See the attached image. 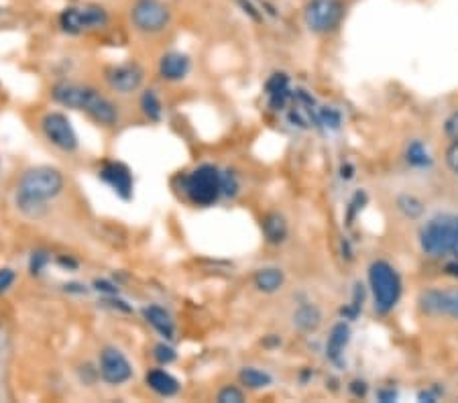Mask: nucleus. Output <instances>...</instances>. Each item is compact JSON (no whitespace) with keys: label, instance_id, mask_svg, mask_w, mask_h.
<instances>
[{"label":"nucleus","instance_id":"30","mask_svg":"<svg viewBox=\"0 0 458 403\" xmlns=\"http://www.w3.org/2000/svg\"><path fill=\"white\" fill-rule=\"evenodd\" d=\"M49 263V255L47 253H43V251H37V253H33V257H31V273H41L43 269H45V265Z\"/></svg>","mask_w":458,"mask_h":403},{"label":"nucleus","instance_id":"31","mask_svg":"<svg viewBox=\"0 0 458 403\" xmlns=\"http://www.w3.org/2000/svg\"><path fill=\"white\" fill-rule=\"evenodd\" d=\"M446 161H448V167L458 175V141L452 142L450 149L446 151Z\"/></svg>","mask_w":458,"mask_h":403},{"label":"nucleus","instance_id":"24","mask_svg":"<svg viewBox=\"0 0 458 403\" xmlns=\"http://www.w3.org/2000/svg\"><path fill=\"white\" fill-rule=\"evenodd\" d=\"M408 161L413 167H426L430 166V155L426 151V147L420 141H413L408 147Z\"/></svg>","mask_w":458,"mask_h":403},{"label":"nucleus","instance_id":"11","mask_svg":"<svg viewBox=\"0 0 458 403\" xmlns=\"http://www.w3.org/2000/svg\"><path fill=\"white\" fill-rule=\"evenodd\" d=\"M420 309L428 316H450L458 320V289H430L420 295Z\"/></svg>","mask_w":458,"mask_h":403},{"label":"nucleus","instance_id":"26","mask_svg":"<svg viewBox=\"0 0 458 403\" xmlns=\"http://www.w3.org/2000/svg\"><path fill=\"white\" fill-rule=\"evenodd\" d=\"M318 120H320V124H324L326 129H338L340 126V112H338L337 108H320L318 110Z\"/></svg>","mask_w":458,"mask_h":403},{"label":"nucleus","instance_id":"34","mask_svg":"<svg viewBox=\"0 0 458 403\" xmlns=\"http://www.w3.org/2000/svg\"><path fill=\"white\" fill-rule=\"evenodd\" d=\"M448 273H452V275H458V265H448Z\"/></svg>","mask_w":458,"mask_h":403},{"label":"nucleus","instance_id":"5","mask_svg":"<svg viewBox=\"0 0 458 403\" xmlns=\"http://www.w3.org/2000/svg\"><path fill=\"white\" fill-rule=\"evenodd\" d=\"M131 23L137 31L155 35L171 23V10L161 0H137L131 8Z\"/></svg>","mask_w":458,"mask_h":403},{"label":"nucleus","instance_id":"7","mask_svg":"<svg viewBox=\"0 0 458 403\" xmlns=\"http://www.w3.org/2000/svg\"><path fill=\"white\" fill-rule=\"evenodd\" d=\"M39 124H41L43 137L53 147H57L64 153H75L77 151L80 141H77V135L73 131L72 122H70V119L66 115H61V112H47V115H43V119H41Z\"/></svg>","mask_w":458,"mask_h":403},{"label":"nucleus","instance_id":"2","mask_svg":"<svg viewBox=\"0 0 458 403\" xmlns=\"http://www.w3.org/2000/svg\"><path fill=\"white\" fill-rule=\"evenodd\" d=\"M369 284L375 298V309L387 314L395 308L401 295V281L397 271L387 261H375L369 267Z\"/></svg>","mask_w":458,"mask_h":403},{"label":"nucleus","instance_id":"29","mask_svg":"<svg viewBox=\"0 0 458 403\" xmlns=\"http://www.w3.org/2000/svg\"><path fill=\"white\" fill-rule=\"evenodd\" d=\"M155 358L161 362V365H169V362H173L175 360V351L168 346L165 342L163 344H157L155 346Z\"/></svg>","mask_w":458,"mask_h":403},{"label":"nucleus","instance_id":"13","mask_svg":"<svg viewBox=\"0 0 458 403\" xmlns=\"http://www.w3.org/2000/svg\"><path fill=\"white\" fill-rule=\"evenodd\" d=\"M100 177L104 184H108L114 193H119L122 200H131L133 198V173L128 171V167L110 161L104 163V167L100 169Z\"/></svg>","mask_w":458,"mask_h":403},{"label":"nucleus","instance_id":"28","mask_svg":"<svg viewBox=\"0 0 458 403\" xmlns=\"http://www.w3.org/2000/svg\"><path fill=\"white\" fill-rule=\"evenodd\" d=\"M15 281H17V273H15L13 269H8V267L0 269V295L6 293V291L13 287Z\"/></svg>","mask_w":458,"mask_h":403},{"label":"nucleus","instance_id":"19","mask_svg":"<svg viewBox=\"0 0 458 403\" xmlns=\"http://www.w3.org/2000/svg\"><path fill=\"white\" fill-rule=\"evenodd\" d=\"M263 233H265V238L271 244L283 242L286 237H288V222H286V218L277 212L267 214L265 220H263Z\"/></svg>","mask_w":458,"mask_h":403},{"label":"nucleus","instance_id":"33","mask_svg":"<svg viewBox=\"0 0 458 403\" xmlns=\"http://www.w3.org/2000/svg\"><path fill=\"white\" fill-rule=\"evenodd\" d=\"M379 400H381V402H393V400H395V393H393V391H381V393H379Z\"/></svg>","mask_w":458,"mask_h":403},{"label":"nucleus","instance_id":"27","mask_svg":"<svg viewBox=\"0 0 458 403\" xmlns=\"http://www.w3.org/2000/svg\"><path fill=\"white\" fill-rule=\"evenodd\" d=\"M242 400H244L242 391L239 387H232V385L220 389V393H218V402L220 403H241Z\"/></svg>","mask_w":458,"mask_h":403},{"label":"nucleus","instance_id":"22","mask_svg":"<svg viewBox=\"0 0 458 403\" xmlns=\"http://www.w3.org/2000/svg\"><path fill=\"white\" fill-rule=\"evenodd\" d=\"M267 92L271 96V104L273 106H281L286 102L288 96V78L283 73H275L269 82H267Z\"/></svg>","mask_w":458,"mask_h":403},{"label":"nucleus","instance_id":"12","mask_svg":"<svg viewBox=\"0 0 458 403\" xmlns=\"http://www.w3.org/2000/svg\"><path fill=\"white\" fill-rule=\"evenodd\" d=\"M106 84L112 92L122 96L133 94L143 84V70L137 64H121L106 70Z\"/></svg>","mask_w":458,"mask_h":403},{"label":"nucleus","instance_id":"4","mask_svg":"<svg viewBox=\"0 0 458 403\" xmlns=\"http://www.w3.org/2000/svg\"><path fill=\"white\" fill-rule=\"evenodd\" d=\"M184 193L195 206H210L222 193V173L216 167L202 166L184 177Z\"/></svg>","mask_w":458,"mask_h":403},{"label":"nucleus","instance_id":"32","mask_svg":"<svg viewBox=\"0 0 458 403\" xmlns=\"http://www.w3.org/2000/svg\"><path fill=\"white\" fill-rule=\"evenodd\" d=\"M446 135L452 139V141H458V110L446 120Z\"/></svg>","mask_w":458,"mask_h":403},{"label":"nucleus","instance_id":"16","mask_svg":"<svg viewBox=\"0 0 458 403\" xmlns=\"http://www.w3.org/2000/svg\"><path fill=\"white\" fill-rule=\"evenodd\" d=\"M348 340H350V328L344 322H338L337 326L332 328L330 336H328V342H326V355L332 362H340Z\"/></svg>","mask_w":458,"mask_h":403},{"label":"nucleus","instance_id":"6","mask_svg":"<svg viewBox=\"0 0 458 403\" xmlns=\"http://www.w3.org/2000/svg\"><path fill=\"white\" fill-rule=\"evenodd\" d=\"M344 15L340 0H310L304 8V21L312 33H330L334 31Z\"/></svg>","mask_w":458,"mask_h":403},{"label":"nucleus","instance_id":"3","mask_svg":"<svg viewBox=\"0 0 458 403\" xmlns=\"http://www.w3.org/2000/svg\"><path fill=\"white\" fill-rule=\"evenodd\" d=\"M457 226H458V216H450V214H442L432 218L424 228H422V249L426 255L430 257H442L448 255L452 251V242L457 237Z\"/></svg>","mask_w":458,"mask_h":403},{"label":"nucleus","instance_id":"10","mask_svg":"<svg viewBox=\"0 0 458 403\" xmlns=\"http://www.w3.org/2000/svg\"><path fill=\"white\" fill-rule=\"evenodd\" d=\"M98 94L100 92L94 88L84 86V84H73V82L55 84L51 90V98L57 104H61L66 108H73V110H82V112H88V108L94 104Z\"/></svg>","mask_w":458,"mask_h":403},{"label":"nucleus","instance_id":"15","mask_svg":"<svg viewBox=\"0 0 458 403\" xmlns=\"http://www.w3.org/2000/svg\"><path fill=\"white\" fill-rule=\"evenodd\" d=\"M145 379L149 389H153V391H155L157 395H161V397H173V395H177L179 389H182L179 381L175 379L171 373L163 371V369H153V371H149Z\"/></svg>","mask_w":458,"mask_h":403},{"label":"nucleus","instance_id":"9","mask_svg":"<svg viewBox=\"0 0 458 403\" xmlns=\"http://www.w3.org/2000/svg\"><path fill=\"white\" fill-rule=\"evenodd\" d=\"M98 362H100V377L104 383H108L112 387L124 385L133 377V365L117 346L102 349Z\"/></svg>","mask_w":458,"mask_h":403},{"label":"nucleus","instance_id":"25","mask_svg":"<svg viewBox=\"0 0 458 403\" xmlns=\"http://www.w3.org/2000/svg\"><path fill=\"white\" fill-rule=\"evenodd\" d=\"M397 206H399L401 212L406 214V216H410V218H418L420 214L424 212V204L415 196H401L397 200Z\"/></svg>","mask_w":458,"mask_h":403},{"label":"nucleus","instance_id":"1","mask_svg":"<svg viewBox=\"0 0 458 403\" xmlns=\"http://www.w3.org/2000/svg\"><path fill=\"white\" fill-rule=\"evenodd\" d=\"M66 186V179L59 169L49 166H37L27 169L15 190V206L17 210L37 220L45 216L49 210V202L55 200Z\"/></svg>","mask_w":458,"mask_h":403},{"label":"nucleus","instance_id":"17","mask_svg":"<svg viewBox=\"0 0 458 403\" xmlns=\"http://www.w3.org/2000/svg\"><path fill=\"white\" fill-rule=\"evenodd\" d=\"M293 324L302 332H313L322 324V312L313 304H302L300 308L293 312Z\"/></svg>","mask_w":458,"mask_h":403},{"label":"nucleus","instance_id":"14","mask_svg":"<svg viewBox=\"0 0 458 403\" xmlns=\"http://www.w3.org/2000/svg\"><path fill=\"white\" fill-rule=\"evenodd\" d=\"M190 57L179 53V51H171L165 53L161 59H159V73L163 80L168 82H182L188 73H190Z\"/></svg>","mask_w":458,"mask_h":403},{"label":"nucleus","instance_id":"20","mask_svg":"<svg viewBox=\"0 0 458 403\" xmlns=\"http://www.w3.org/2000/svg\"><path fill=\"white\" fill-rule=\"evenodd\" d=\"M283 281H286L283 271H279V269H275V267L261 269V271H257V275H255V285H257V289H261L263 293H275V291H279Z\"/></svg>","mask_w":458,"mask_h":403},{"label":"nucleus","instance_id":"21","mask_svg":"<svg viewBox=\"0 0 458 403\" xmlns=\"http://www.w3.org/2000/svg\"><path fill=\"white\" fill-rule=\"evenodd\" d=\"M141 110L147 119L153 122H159L163 117V104L159 100V96L155 94V90H145V94L141 98Z\"/></svg>","mask_w":458,"mask_h":403},{"label":"nucleus","instance_id":"18","mask_svg":"<svg viewBox=\"0 0 458 403\" xmlns=\"http://www.w3.org/2000/svg\"><path fill=\"white\" fill-rule=\"evenodd\" d=\"M147 322L157 330L159 334H163L165 338H173V320L169 316V312L161 306H149L143 309Z\"/></svg>","mask_w":458,"mask_h":403},{"label":"nucleus","instance_id":"23","mask_svg":"<svg viewBox=\"0 0 458 403\" xmlns=\"http://www.w3.org/2000/svg\"><path fill=\"white\" fill-rule=\"evenodd\" d=\"M241 381L249 389H263L267 385H271V377L265 371H259L255 367H244L241 371Z\"/></svg>","mask_w":458,"mask_h":403},{"label":"nucleus","instance_id":"8","mask_svg":"<svg viewBox=\"0 0 458 403\" xmlns=\"http://www.w3.org/2000/svg\"><path fill=\"white\" fill-rule=\"evenodd\" d=\"M59 23L68 33H84L104 27L108 23V15L100 6H72L61 13Z\"/></svg>","mask_w":458,"mask_h":403}]
</instances>
